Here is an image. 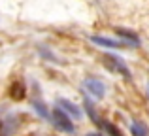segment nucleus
I'll return each mask as SVG.
<instances>
[{"mask_svg": "<svg viewBox=\"0 0 149 136\" xmlns=\"http://www.w3.org/2000/svg\"><path fill=\"white\" fill-rule=\"evenodd\" d=\"M102 63H104V66H108L111 72H117L121 74L123 77H127V80H130L132 74H130V68L127 66V63H125L121 57L113 55V53H106L104 57H102Z\"/></svg>", "mask_w": 149, "mask_h": 136, "instance_id": "1", "label": "nucleus"}, {"mask_svg": "<svg viewBox=\"0 0 149 136\" xmlns=\"http://www.w3.org/2000/svg\"><path fill=\"white\" fill-rule=\"evenodd\" d=\"M57 108L62 110L64 114H68L70 117H74V119H81L83 117L81 108L77 106V104H74L72 100H68V98H57Z\"/></svg>", "mask_w": 149, "mask_h": 136, "instance_id": "5", "label": "nucleus"}, {"mask_svg": "<svg viewBox=\"0 0 149 136\" xmlns=\"http://www.w3.org/2000/svg\"><path fill=\"white\" fill-rule=\"evenodd\" d=\"M83 91L87 93V95H91L93 98H96V100H102L106 96V83L102 80H98V77H95V76H87L83 80Z\"/></svg>", "mask_w": 149, "mask_h": 136, "instance_id": "2", "label": "nucleus"}, {"mask_svg": "<svg viewBox=\"0 0 149 136\" xmlns=\"http://www.w3.org/2000/svg\"><path fill=\"white\" fill-rule=\"evenodd\" d=\"M51 123L55 125V129H58L61 133H66V134H74L76 133V125H74L72 117L68 114H64L62 110H53V117H51Z\"/></svg>", "mask_w": 149, "mask_h": 136, "instance_id": "3", "label": "nucleus"}, {"mask_svg": "<svg viewBox=\"0 0 149 136\" xmlns=\"http://www.w3.org/2000/svg\"><path fill=\"white\" fill-rule=\"evenodd\" d=\"M115 32H117V36L121 38V42H123L125 45H130V47H140V45H142V38H140L134 30L123 29V27H117Z\"/></svg>", "mask_w": 149, "mask_h": 136, "instance_id": "4", "label": "nucleus"}, {"mask_svg": "<svg viewBox=\"0 0 149 136\" xmlns=\"http://www.w3.org/2000/svg\"><path fill=\"white\" fill-rule=\"evenodd\" d=\"M30 106H32V110L36 112L38 115H40L42 119H45V121H51V117H53V112H49L47 104L42 102V100H30Z\"/></svg>", "mask_w": 149, "mask_h": 136, "instance_id": "7", "label": "nucleus"}, {"mask_svg": "<svg viewBox=\"0 0 149 136\" xmlns=\"http://www.w3.org/2000/svg\"><path fill=\"white\" fill-rule=\"evenodd\" d=\"M10 96L13 100H23L26 96V87L23 81H15L13 85L10 87Z\"/></svg>", "mask_w": 149, "mask_h": 136, "instance_id": "10", "label": "nucleus"}, {"mask_svg": "<svg viewBox=\"0 0 149 136\" xmlns=\"http://www.w3.org/2000/svg\"><path fill=\"white\" fill-rule=\"evenodd\" d=\"M89 40H91L93 44L100 45V47H108V49H119V47H125L123 42L113 40V38H106V36H89Z\"/></svg>", "mask_w": 149, "mask_h": 136, "instance_id": "6", "label": "nucleus"}, {"mask_svg": "<svg viewBox=\"0 0 149 136\" xmlns=\"http://www.w3.org/2000/svg\"><path fill=\"white\" fill-rule=\"evenodd\" d=\"M102 129L106 130V136H123V133L111 121H102Z\"/></svg>", "mask_w": 149, "mask_h": 136, "instance_id": "11", "label": "nucleus"}, {"mask_svg": "<svg viewBox=\"0 0 149 136\" xmlns=\"http://www.w3.org/2000/svg\"><path fill=\"white\" fill-rule=\"evenodd\" d=\"M83 108H85V112H87V115L91 117V121L95 123V125H98V127H102V121L104 119L98 115V112H96V108H95V104L91 102V100L85 96V102H83Z\"/></svg>", "mask_w": 149, "mask_h": 136, "instance_id": "8", "label": "nucleus"}, {"mask_svg": "<svg viewBox=\"0 0 149 136\" xmlns=\"http://www.w3.org/2000/svg\"><path fill=\"white\" fill-rule=\"evenodd\" d=\"M85 136H104V134H102V133H96V130H95V133H87Z\"/></svg>", "mask_w": 149, "mask_h": 136, "instance_id": "12", "label": "nucleus"}, {"mask_svg": "<svg viewBox=\"0 0 149 136\" xmlns=\"http://www.w3.org/2000/svg\"><path fill=\"white\" fill-rule=\"evenodd\" d=\"M130 134L132 136H149V127L142 119H134L130 125Z\"/></svg>", "mask_w": 149, "mask_h": 136, "instance_id": "9", "label": "nucleus"}, {"mask_svg": "<svg viewBox=\"0 0 149 136\" xmlns=\"http://www.w3.org/2000/svg\"><path fill=\"white\" fill-rule=\"evenodd\" d=\"M147 95H149V81H147Z\"/></svg>", "mask_w": 149, "mask_h": 136, "instance_id": "13", "label": "nucleus"}]
</instances>
